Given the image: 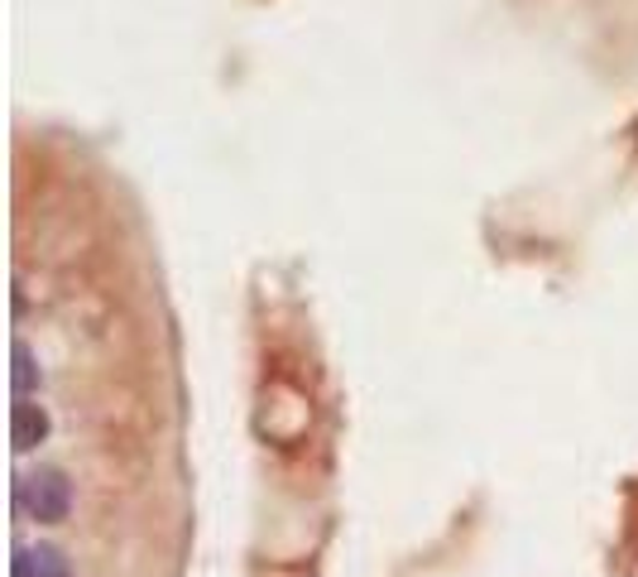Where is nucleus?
<instances>
[{
  "instance_id": "1",
  "label": "nucleus",
  "mask_w": 638,
  "mask_h": 577,
  "mask_svg": "<svg viewBox=\"0 0 638 577\" xmlns=\"http://www.w3.org/2000/svg\"><path fill=\"white\" fill-rule=\"evenodd\" d=\"M15 505L38 524H63L68 510H73V487L58 467L24 471V477L15 481Z\"/></svg>"
},
{
  "instance_id": "2",
  "label": "nucleus",
  "mask_w": 638,
  "mask_h": 577,
  "mask_svg": "<svg viewBox=\"0 0 638 577\" xmlns=\"http://www.w3.org/2000/svg\"><path fill=\"white\" fill-rule=\"evenodd\" d=\"M15 577H73V563L58 544H24L15 554Z\"/></svg>"
},
{
  "instance_id": "3",
  "label": "nucleus",
  "mask_w": 638,
  "mask_h": 577,
  "mask_svg": "<svg viewBox=\"0 0 638 577\" xmlns=\"http://www.w3.org/2000/svg\"><path fill=\"white\" fill-rule=\"evenodd\" d=\"M10 438H15L20 453L38 448V443L48 438V414L38 410V404H30V400H20L15 404V424H10Z\"/></svg>"
},
{
  "instance_id": "4",
  "label": "nucleus",
  "mask_w": 638,
  "mask_h": 577,
  "mask_svg": "<svg viewBox=\"0 0 638 577\" xmlns=\"http://www.w3.org/2000/svg\"><path fill=\"white\" fill-rule=\"evenodd\" d=\"M38 385V371H34V357H30V347L15 342V395L24 400L30 390Z\"/></svg>"
}]
</instances>
